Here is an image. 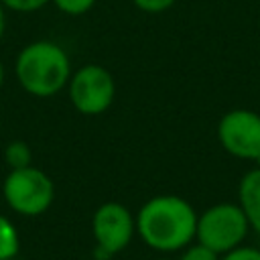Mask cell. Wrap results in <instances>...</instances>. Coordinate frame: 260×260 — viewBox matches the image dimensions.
<instances>
[{
	"label": "cell",
	"mask_w": 260,
	"mask_h": 260,
	"mask_svg": "<svg viewBox=\"0 0 260 260\" xmlns=\"http://www.w3.org/2000/svg\"><path fill=\"white\" fill-rule=\"evenodd\" d=\"M20 250V238L16 225L6 217L0 215V260H12Z\"/></svg>",
	"instance_id": "cell-9"
},
{
	"label": "cell",
	"mask_w": 260,
	"mask_h": 260,
	"mask_svg": "<svg viewBox=\"0 0 260 260\" xmlns=\"http://www.w3.org/2000/svg\"><path fill=\"white\" fill-rule=\"evenodd\" d=\"M134 6L142 12H148V14H158V12H165L169 10L177 0H132Z\"/></svg>",
	"instance_id": "cell-15"
},
{
	"label": "cell",
	"mask_w": 260,
	"mask_h": 260,
	"mask_svg": "<svg viewBox=\"0 0 260 260\" xmlns=\"http://www.w3.org/2000/svg\"><path fill=\"white\" fill-rule=\"evenodd\" d=\"M158 260H173V258H158Z\"/></svg>",
	"instance_id": "cell-19"
},
{
	"label": "cell",
	"mask_w": 260,
	"mask_h": 260,
	"mask_svg": "<svg viewBox=\"0 0 260 260\" xmlns=\"http://www.w3.org/2000/svg\"><path fill=\"white\" fill-rule=\"evenodd\" d=\"M219 260H260V248L254 246H238L225 254H221Z\"/></svg>",
	"instance_id": "cell-14"
},
{
	"label": "cell",
	"mask_w": 260,
	"mask_h": 260,
	"mask_svg": "<svg viewBox=\"0 0 260 260\" xmlns=\"http://www.w3.org/2000/svg\"><path fill=\"white\" fill-rule=\"evenodd\" d=\"M197 211L179 195L150 197L136 213V234L156 252H179L195 240Z\"/></svg>",
	"instance_id": "cell-1"
},
{
	"label": "cell",
	"mask_w": 260,
	"mask_h": 260,
	"mask_svg": "<svg viewBox=\"0 0 260 260\" xmlns=\"http://www.w3.org/2000/svg\"><path fill=\"white\" fill-rule=\"evenodd\" d=\"M2 195L14 213L35 217L51 207L55 185L45 171L30 165L24 169H10L2 185Z\"/></svg>",
	"instance_id": "cell-4"
},
{
	"label": "cell",
	"mask_w": 260,
	"mask_h": 260,
	"mask_svg": "<svg viewBox=\"0 0 260 260\" xmlns=\"http://www.w3.org/2000/svg\"><path fill=\"white\" fill-rule=\"evenodd\" d=\"M2 83H4V65L0 61V87H2Z\"/></svg>",
	"instance_id": "cell-17"
},
{
	"label": "cell",
	"mask_w": 260,
	"mask_h": 260,
	"mask_svg": "<svg viewBox=\"0 0 260 260\" xmlns=\"http://www.w3.org/2000/svg\"><path fill=\"white\" fill-rule=\"evenodd\" d=\"M57 10L69 14V16H79V14H85L93 8L95 0H51Z\"/></svg>",
	"instance_id": "cell-11"
},
{
	"label": "cell",
	"mask_w": 260,
	"mask_h": 260,
	"mask_svg": "<svg viewBox=\"0 0 260 260\" xmlns=\"http://www.w3.org/2000/svg\"><path fill=\"white\" fill-rule=\"evenodd\" d=\"M238 205L242 207L250 230L260 234V169L248 171L238 185Z\"/></svg>",
	"instance_id": "cell-8"
},
{
	"label": "cell",
	"mask_w": 260,
	"mask_h": 260,
	"mask_svg": "<svg viewBox=\"0 0 260 260\" xmlns=\"http://www.w3.org/2000/svg\"><path fill=\"white\" fill-rule=\"evenodd\" d=\"M67 91L73 108L79 114L98 116L112 106L116 95V81L106 67L89 63L71 73Z\"/></svg>",
	"instance_id": "cell-6"
},
{
	"label": "cell",
	"mask_w": 260,
	"mask_h": 260,
	"mask_svg": "<svg viewBox=\"0 0 260 260\" xmlns=\"http://www.w3.org/2000/svg\"><path fill=\"white\" fill-rule=\"evenodd\" d=\"M217 140L234 158L254 162L260 156V114L248 108L225 112L217 122Z\"/></svg>",
	"instance_id": "cell-7"
},
{
	"label": "cell",
	"mask_w": 260,
	"mask_h": 260,
	"mask_svg": "<svg viewBox=\"0 0 260 260\" xmlns=\"http://www.w3.org/2000/svg\"><path fill=\"white\" fill-rule=\"evenodd\" d=\"M4 6L0 4V39H2V35H4V28H6V16H4Z\"/></svg>",
	"instance_id": "cell-16"
},
{
	"label": "cell",
	"mask_w": 260,
	"mask_h": 260,
	"mask_svg": "<svg viewBox=\"0 0 260 260\" xmlns=\"http://www.w3.org/2000/svg\"><path fill=\"white\" fill-rule=\"evenodd\" d=\"M221 256L217 252H213L211 248L195 242V244H189L183 248V254L179 260H219Z\"/></svg>",
	"instance_id": "cell-12"
},
{
	"label": "cell",
	"mask_w": 260,
	"mask_h": 260,
	"mask_svg": "<svg viewBox=\"0 0 260 260\" xmlns=\"http://www.w3.org/2000/svg\"><path fill=\"white\" fill-rule=\"evenodd\" d=\"M250 232V223L238 203L221 201L197 215L195 240L219 256L242 246Z\"/></svg>",
	"instance_id": "cell-3"
},
{
	"label": "cell",
	"mask_w": 260,
	"mask_h": 260,
	"mask_svg": "<svg viewBox=\"0 0 260 260\" xmlns=\"http://www.w3.org/2000/svg\"><path fill=\"white\" fill-rule=\"evenodd\" d=\"M254 167H258V169H260V156H258V158L254 160Z\"/></svg>",
	"instance_id": "cell-18"
},
{
	"label": "cell",
	"mask_w": 260,
	"mask_h": 260,
	"mask_svg": "<svg viewBox=\"0 0 260 260\" xmlns=\"http://www.w3.org/2000/svg\"><path fill=\"white\" fill-rule=\"evenodd\" d=\"M4 158L10 169H24V167H30L32 162V150L26 142L12 140L4 150Z\"/></svg>",
	"instance_id": "cell-10"
},
{
	"label": "cell",
	"mask_w": 260,
	"mask_h": 260,
	"mask_svg": "<svg viewBox=\"0 0 260 260\" xmlns=\"http://www.w3.org/2000/svg\"><path fill=\"white\" fill-rule=\"evenodd\" d=\"M91 234L95 240V260H112L132 242L136 234V217L124 203L106 201L93 211Z\"/></svg>",
	"instance_id": "cell-5"
},
{
	"label": "cell",
	"mask_w": 260,
	"mask_h": 260,
	"mask_svg": "<svg viewBox=\"0 0 260 260\" xmlns=\"http://www.w3.org/2000/svg\"><path fill=\"white\" fill-rule=\"evenodd\" d=\"M47 2L51 0H0V4L12 12H35L41 10Z\"/></svg>",
	"instance_id": "cell-13"
},
{
	"label": "cell",
	"mask_w": 260,
	"mask_h": 260,
	"mask_svg": "<svg viewBox=\"0 0 260 260\" xmlns=\"http://www.w3.org/2000/svg\"><path fill=\"white\" fill-rule=\"evenodd\" d=\"M14 71L20 87L35 98L59 93L73 73L65 49L53 41H35L22 47Z\"/></svg>",
	"instance_id": "cell-2"
}]
</instances>
